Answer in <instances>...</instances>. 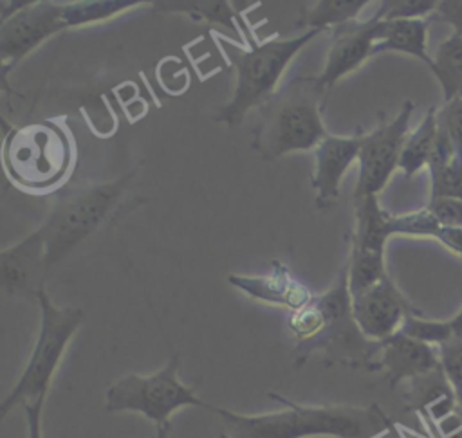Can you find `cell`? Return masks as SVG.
<instances>
[{"instance_id":"37","label":"cell","mask_w":462,"mask_h":438,"mask_svg":"<svg viewBox=\"0 0 462 438\" xmlns=\"http://www.w3.org/2000/svg\"><path fill=\"white\" fill-rule=\"evenodd\" d=\"M170 431H171V424H168V425H161V427H155V434H153V438H170Z\"/></svg>"},{"instance_id":"34","label":"cell","mask_w":462,"mask_h":438,"mask_svg":"<svg viewBox=\"0 0 462 438\" xmlns=\"http://www.w3.org/2000/svg\"><path fill=\"white\" fill-rule=\"evenodd\" d=\"M437 242L442 243L449 252L462 258V227H442Z\"/></svg>"},{"instance_id":"14","label":"cell","mask_w":462,"mask_h":438,"mask_svg":"<svg viewBox=\"0 0 462 438\" xmlns=\"http://www.w3.org/2000/svg\"><path fill=\"white\" fill-rule=\"evenodd\" d=\"M363 142V133L357 135H327L314 150L312 187L316 205L323 211L336 205L339 198V184L348 168L357 160Z\"/></svg>"},{"instance_id":"9","label":"cell","mask_w":462,"mask_h":438,"mask_svg":"<svg viewBox=\"0 0 462 438\" xmlns=\"http://www.w3.org/2000/svg\"><path fill=\"white\" fill-rule=\"evenodd\" d=\"M390 236V213L379 205L377 195L354 198V227L346 260L352 297L388 276L384 247Z\"/></svg>"},{"instance_id":"2","label":"cell","mask_w":462,"mask_h":438,"mask_svg":"<svg viewBox=\"0 0 462 438\" xmlns=\"http://www.w3.org/2000/svg\"><path fill=\"white\" fill-rule=\"evenodd\" d=\"M327 94L316 78L285 81L256 108L251 148L263 160H276L292 151H312L328 133L321 110Z\"/></svg>"},{"instance_id":"24","label":"cell","mask_w":462,"mask_h":438,"mask_svg":"<svg viewBox=\"0 0 462 438\" xmlns=\"http://www.w3.org/2000/svg\"><path fill=\"white\" fill-rule=\"evenodd\" d=\"M442 225L437 218L428 211V207H420L404 214H390V233L411 236V238H431L437 240Z\"/></svg>"},{"instance_id":"16","label":"cell","mask_w":462,"mask_h":438,"mask_svg":"<svg viewBox=\"0 0 462 438\" xmlns=\"http://www.w3.org/2000/svg\"><path fill=\"white\" fill-rule=\"evenodd\" d=\"M47 270L45 243L38 229L0 252L2 288L9 296L36 297Z\"/></svg>"},{"instance_id":"33","label":"cell","mask_w":462,"mask_h":438,"mask_svg":"<svg viewBox=\"0 0 462 438\" xmlns=\"http://www.w3.org/2000/svg\"><path fill=\"white\" fill-rule=\"evenodd\" d=\"M45 400H38L32 404H25V418H27V438H43L42 434V409Z\"/></svg>"},{"instance_id":"36","label":"cell","mask_w":462,"mask_h":438,"mask_svg":"<svg viewBox=\"0 0 462 438\" xmlns=\"http://www.w3.org/2000/svg\"><path fill=\"white\" fill-rule=\"evenodd\" d=\"M451 328H453V335L455 337H462V308L449 319Z\"/></svg>"},{"instance_id":"29","label":"cell","mask_w":462,"mask_h":438,"mask_svg":"<svg viewBox=\"0 0 462 438\" xmlns=\"http://www.w3.org/2000/svg\"><path fill=\"white\" fill-rule=\"evenodd\" d=\"M439 128L449 139L453 151L462 160V97L444 103L437 112Z\"/></svg>"},{"instance_id":"19","label":"cell","mask_w":462,"mask_h":438,"mask_svg":"<svg viewBox=\"0 0 462 438\" xmlns=\"http://www.w3.org/2000/svg\"><path fill=\"white\" fill-rule=\"evenodd\" d=\"M437 106H430L422 121L411 130L404 141L399 169L406 178H411L422 168H428V162L433 155L437 137H439V121H437Z\"/></svg>"},{"instance_id":"12","label":"cell","mask_w":462,"mask_h":438,"mask_svg":"<svg viewBox=\"0 0 462 438\" xmlns=\"http://www.w3.org/2000/svg\"><path fill=\"white\" fill-rule=\"evenodd\" d=\"M352 314L363 335L381 342L397 333L410 315L422 312L411 305L390 276H384L352 297Z\"/></svg>"},{"instance_id":"13","label":"cell","mask_w":462,"mask_h":438,"mask_svg":"<svg viewBox=\"0 0 462 438\" xmlns=\"http://www.w3.org/2000/svg\"><path fill=\"white\" fill-rule=\"evenodd\" d=\"M377 23L379 18L374 14L368 20H354L332 29V45L325 67L321 74L316 76L318 85L327 96L343 76L350 74L374 56Z\"/></svg>"},{"instance_id":"15","label":"cell","mask_w":462,"mask_h":438,"mask_svg":"<svg viewBox=\"0 0 462 438\" xmlns=\"http://www.w3.org/2000/svg\"><path fill=\"white\" fill-rule=\"evenodd\" d=\"M439 368L440 359L435 346L397 332L379 342V353L372 371H384L390 388H397L404 380L411 382Z\"/></svg>"},{"instance_id":"20","label":"cell","mask_w":462,"mask_h":438,"mask_svg":"<svg viewBox=\"0 0 462 438\" xmlns=\"http://www.w3.org/2000/svg\"><path fill=\"white\" fill-rule=\"evenodd\" d=\"M153 11L159 13H177L184 14L193 22H206L211 25H222L231 29L233 32H240L236 27V22L242 20L240 13L233 7V4L224 0H161L153 2Z\"/></svg>"},{"instance_id":"25","label":"cell","mask_w":462,"mask_h":438,"mask_svg":"<svg viewBox=\"0 0 462 438\" xmlns=\"http://www.w3.org/2000/svg\"><path fill=\"white\" fill-rule=\"evenodd\" d=\"M399 332L435 348L455 337L449 319H426L422 314L410 315Z\"/></svg>"},{"instance_id":"26","label":"cell","mask_w":462,"mask_h":438,"mask_svg":"<svg viewBox=\"0 0 462 438\" xmlns=\"http://www.w3.org/2000/svg\"><path fill=\"white\" fill-rule=\"evenodd\" d=\"M437 350L440 368L453 389L458 411H462V337H451Z\"/></svg>"},{"instance_id":"31","label":"cell","mask_w":462,"mask_h":438,"mask_svg":"<svg viewBox=\"0 0 462 438\" xmlns=\"http://www.w3.org/2000/svg\"><path fill=\"white\" fill-rule=\"evenodd\" d=\"M431 16L451 25L453 32L462 34V0H440Z\"/></svg>"},{"instance_id":"22","label":"cell","mask_w":462,"mask_h":438,"mask_svg":"<svg viewBox=\"0 0 462 438\" xmlns=\"http://www.w3.org/2000/svg\"><path fill=\"white\" fill-rule=\"evenodd\" d=\"M365 5H368V0H321L305 13L301 25L309 27V31H325L328 27L336 29L359 20L357 16Z\"/></svg>"},{"instance_id":"6","label":"cell","mask_w":462,"mask_h":438,"mask_svg":"<svg viewBox=\"0 0 462 438\" xmlns=\"http://www.w3.org/2000/svg\"><path fill=\"white\" fill-rule=\"evenodd\" d=\"M36 301L40 306L38 335L23 371L0 404V418H5L16 406L45 400L67 344L85 319L81 308L56 306L45 288L36 294Z\"/></svg>"},{"instance_id":"38","label":"cell","mask_w":462,"mask_h":438,"mask_svg":"<svg viewBox=\"0 0 462 438\" xmlns=\"http://www.w3.org/2000/svg\"><path fill=\"white\" fill-rule=\"evenodd\" d=\"M220 438H236V436H233V434H229V433H222Z\"/></svg>"},{"instance_id":"23","label":"cell","mask_w":462,"mask_h":438,"mask_svg":"<svg viewBox=\"0 0 462 438\" xmlns=\"http://www.w3.org/2000/svg\"><path fill=\"white\" fill-rule=\"evenodd\" d=\"M141 2L130 0H79V2H65V22L67 27H79L96 22L110 20L128 9H134Z\"/></svg>"},{"instance_id":"32","label":"cell","mask_w":462,"mask_h":438,"mask_svg":"<svg viewBox=\"0 0 462 438\" xmlns=\"http://www.w3.org/2000/svg\"><path fill=\"white\" fill-rule=\"evenodd\" d=\"M430 434L435 438H462V415L460 411L430 427Z\"/></svg>"},{"instance_id":"7","label":"cell","mask_w":462,"mask_h":438,"mask_svg":"<svg viewBox=\"0 0 462 438\" xmlns=\"http://www.w3.org/2000/svg\"><path fill=\"white\" fill-rule=\"evenodd\" d=\"M314 299L323 310L325 326L314 341L294 350V366H301L314 351H323L328 364L339 362L348 368L372 371L379 353V342L366 339L354 319L346 265L339 270L336 285L314 296Z\"/></svg>"},{"instance_id":"30","label":"cell","mask_w":462,"mask_h":438,"mask_svg":"<svg viewBox=\"0 0 462 438\" xmlns=\"http://www.w3.org/2000/svg\"><path fill=\"white\" fill-rule=\"evenodd\" d=\"M426 207L442 227H462V200L460 198H453V196L430 198Z\"/></svg>"},{"instance_id":"8","label":"cell","mask_w":462,"mask_h":438,"mask_svg":"<svg viewBox=\"0 0 462 438\" xmlns=\"http://www.w3.org/2000/svg\"><path fill=\"white\" fill-rule=\"evenodd\" d=\"M179 355H171L168 364L150 375L128 373L112 382L105 395V411L139 413L155 427L168 425L170 416L182 407H206L208 402L197 397L195 389L179 379Z\"/></svg>"},{"instance_id":"4","label":"cell","mask_w":462,"mask_h":438,"mask_svg":"<svg viewBox=\"0 0 462 438\" xmlns=\"http://www.w3.org/2000/svg\"><path fill=\"white\" fill-rule=\"evenodd\" d=\"M2 160L16 187L32 195L51 193L74 169V137L58 119L29 123L5 133Z\"/></svg>"},{"instance_id":"17","label":"cell","mask_w":462,"mask_h":438,"mask_svg":"<svg viewBox=\"0 0 462 438\" xmlns=\"http://www.w3.org/2000/svg\"><path fill=\"white\" fill-rule=\"evenodd\" d=\"M227 283L247 297L296 312L312 301V294L305 283L292 276L291 269L274 260L265 274H229Z\"/></svg>"},{"instance_id":"5","label":"cell","mask_w":462,"mask_h":438,"mask_svg":"<svg viewBox=\"0 0 462 438\" xmlns=\"http://www.w3.org/2000/svg\"><path fill=\"white\" fill-rule=\"evenodd\" d=\"M134 175L135 171L117 180L78 187L56 200L47 220L38 227L45 243L49 270L110 220Z\"/></svg>"},{"instance_id":"28","label":"cell","mask_w":462,"mask_h":438,"mask_svg":"<svg viewBox=\"0 0 462 438\" xmlns=\"http://www.w3.org/2000/svg\"><path fill=\"white\" fill-rule=\"evenodd\" d=\"M430 173V198L453 196L462 200V160L455 159L448 166L428 171Z\"/></svg>"},{"instance_id":"27","label":"cell","mask_w":462,"mask_h":438,"mask_svg":"<svg viewBox=\"0 0 462 438\" xmlns=\"http://www.w3.org/2000/svg\"><path fill=\"white\" fill-rule=\"evenodd\" d=\"M437 4V0H384L379 2L375 16L379 20L430 18L435 13Z\"/></svg>"},{"instance_id":"10","label":"cell","mask_w":462,"mask_h":438,"mask_svg":"<svg viewBox=\"0 0 462 438\" xmlns=\"http://www.w3.org/2000/svg\"><path fill=\"white\" fill-rule=\"evenodd\" d=\"M413 108V101L408 99L393 119L383 121L372 132L363 133L354 198L377 195L399 168L402 146L410 133Z\"/></svg>"},{"instance_id":"11","label":"cell","mask_w":462,"mask_h":438,"mask_svg":"<svg viewBox=\"0 0 462 438\" xmlns=\"http://www.w3.org/2000/svg\"><path fill=\"white\" fill-rule=\"evenodd\" d=\"M69 29L65 22V2H27L0 25L2 81L29 52L51 36Z\"/></svg>"},{"instance_id":"35","label":"cell","mask_w":462,"mask_h":438,"mask_svg":"<svg viewBox=\"0 0 462 438\" xmlns=\"http://www.w3.org/2000/svg\"><path fill=\"white\" fill-rule=\"evenodd\" d=\"M397 431H399V434H401V438H435L433 434H422V433H417V431H413V429H410V427H406V425H401V424H397Z\"/></svg>"},{"instance_id":"18","label":"cell","mask_w":462,"mask_h":438,"mask_svg":"<svg viewBox=\"0 0 462 438\" xmlns=\"http://www.w3.org/2000/svg\"><path fill=\"white\" fill-rule=\"evenodd\" d=\"M428 18L379 20L374 56L381 52H401L417 58L430 68L433 56L428 52Z\"/></svg>"},{"instance_id":"39","label":"cell","mask_w":462,"mask_h":438,"mask_svg":"<svg viewBox=\"0 0 462 438\" xmlns=\"http://www.w3.org/2000/svg\"><path fill=\"white\" fill-rule=\"evenodd\" d=\"M460 415H462V411H460Z\"/></svg>"},{"instance_id":"21","label":"cell","mask_w":462,"mask_h":438,"mask_svg":"<svg viewBox=\"0 0 462 438\" xmlns=\"http://www.w3.org/2000/svg\"><path fill=\"white\" fill-rule=\"evenodd\" d=\"M430 72L442 88L444 103L462 97V34L451 32L437 47Z\"/></svg>"},{"instance_id":"3","label":"cell","mask_w":462,"mask_h":438,"mask_svg":"<svg viewBox=\"0 0 462 438\" xmlns=\"http://www.w3.org/2000/svg\"><path fill=\"white\" fill-rule=\"evenodd\" d=\"M323 31H305L291 38H267L253 41L247 47L236 45L226 36H218V45L229 63L235 67L236 79L231 99L220 106L215 121L235 128L245 114L262 106L278 88L282 74L292 58Z\"/></svg>"},{"instance_id":"1","label":"cell","mask_w":462,"mask_h":438,"mask_svg":"<svg viewBox=\"0 0 462 438\" xmlns=\"http://www.w3.org/2000/svg\"><path fill=\"white\" fill-rule=\"evenodd\" d=\"M269 397L285 407L262 415H242L217 406L211 411L236 438H379L395 424L379 404L307 406L278 393Z\"/></svg>"}]
</instances>
